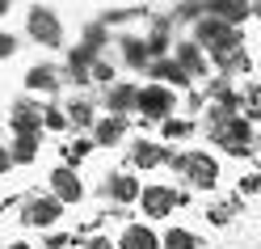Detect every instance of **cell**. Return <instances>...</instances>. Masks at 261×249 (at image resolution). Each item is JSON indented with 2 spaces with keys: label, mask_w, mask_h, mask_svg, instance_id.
Returning <instances> with one entry per match:
<instances>
[{
  "label": "cell",
  "mask_w": 261,
  "mask_h": 249,
  "mask_svg": "<svg viewBox=\"0 0 261 249\" xmlns=\"http://www.w3.org/2000/svg\"><path fill=\"white\" fill-rule=\"evenodd\" d=\"M173 63H177V68H181L190 80H194V76H206V68H211L206 55H202V47H198V42H190V38H186V42H177V59H173Z\"/></svg>",
  "instance_id": "8fae6325"
},
{
  "label": "cell",
  "mask_w": 261,
  "mask_h": 249,
  "mask_svg": "<svg viewBox=\"0 0 261 249\" xmlns=\"http://www.w3.org/2000/svg\"><path fill=\"white\" fill-rule=\"evenodd\" d=\"M257 190H261V177H257V173H244V177H240V194H244V198H253Z\"/></svg>",
  "instance_id": "4316f807"
},
{
  "label": "cell",
  "mask_w": 261,
  "mask_h": 249,
  "mask_svg": "<svg viewBox=\"0 0 261 249\" xmlns=\"http://www.w3.org/2000/svg\"><path fill=\"white\" fill-rule=\"evenodd\" d=\"M5 9H9V0H0V13H5Z\"/></svg>",
  "instance_id": "d6a6232c"
},
{
  "label": "cell",
  "mask_w": 261,
  "mask_h": 249,
  "mask_svg": "<svg viewBox=\"0 0 261 249\" xmlns=\"http://www.w3.org/2000/svg\"><path fill=\"white\" fill-rule=\"evenodd\" d=\"M169 148H160L156 140H135L130 144V165L135 169H156V165H165Z\"/></svg>",
  "instance_id": "7c38bea8"
},
{
  "label": "cell",
  "mask_w": 261,
  "mask_h": 249,
  "mask_svg": "<svg viewBox=\"0 0 261 249\" xmlns=\"http://www.w3.org/2000/svg\"><path fill=\"white\" fill-rule=\"evenodd\" d=\"M118 249H160V237L148 224H126L118 237Z\"/></svg>",
  "instance_id": "2e32d148"
},
{
  "label": "cell",
  "mask_w": 261,
  "mask_h": 249,
  "mask_svg": "<svg viewBox=\"0 0 261 249\" xmlns=\"http://www.w3.org/2000/svg\"><path fill=\"white\" fill-rule=\"evenodd\" d=\"M63 119H68V127H93V119H97V106L89 102V97H76V102L68 106V110H63Z\"/></svg>",
  "instance_id": "ffe728a7"
},
{
  "label": "cell",
  "mask_w": 261,
  "mask_h": 249,
  "mask_svg": "<svg viewBox=\"0 0 261 249\" xmlns=\"http://www.w3.org/2000/svg\"><path fill=\"white\" fill-rule=\"evenodd\" d=\"M13 51H17V38H13V34H5V30H0V59H9Z\"/></svg>",
  "instance_id": "83f0119b"
},
{
  "label": "cell",
  "mask_w": 261,
  "mask_h": 249,
  "mask_svg": "<svg viewBox=\"0 0 261 249\" xmlns=\"http://www.w3.org/2000/svg\"><path fill=\"white\" fill-rule=\"evenodd\" d=\"M46 249H68V237H63V232H51V237H46Z\"/></svg>",
  "instance_id": "f1b7e54d"
},
{
  "label": "cell",
  "mask_w": 261,
  "mask_h": 249,
  "mask_svg": "<svg viewBox=\"0 0 261 249\" xmlns=\"http://www.w3.org/2000/svg\"><path fill=\"white\" fill-rule=\"evenodd\" d=\"M202 13H206V17H219V21H227V26H236V30H240V21H249V17H253V5H249V0H202Z\"/></svg>",
  "instance_id": "52a82bcc"
},
{
  "label": "cell",
  "mask_w": 261,
  "mask_h": 249,
  "mask_svg": "<svg viewBox=\"0 0 261 249\" xmlns=\"http://www.w3.org/2000/svg\"><path fill=\"white\" fill-rule=\"evenodd\" d=\"M9 123H13V131H17V135H38L42 131V110L30 102H13V114H9Z\"/></svg>",
  "instance_id": "30bf717a"
},
{
  "label": "cell",
  "mask_w": 261,
  "mask_h": 249,
  "mask_svg": "<svg viewBox=\"0 0 261 249\" xmlns=\"http://www.w3.org/2000/svg\"><path fill=\"white\" fill-rule=\"evenodd\" d=\"M236 215H240V198H223V203H215V207L206 211V220L215 224V228H227Z\"/></svg>",
  "instance_id": "cb8c5ba5"
},
{
  "label": "cell",
  "mask_w": 261,
  "mask_h": 249,
  "mask_svg": "<svg viewBox=\"0 0 261 249\" xmlns=\"http://www.w3.org/2000/svg\"><path fill=\"white\" fill-rule=\"evenodd\" d=\"M106 194H110L118 207L135 203V198H139V182H135V173H110V177H106Z\"/></svg>",
  "instance_id": "4fadbf2b"
},
{
  "label": "cell",
  "mask_w": 261,
  "mask_h": 249,
  "mask_svg": "<svg viewBox=\"0 0 261 249\" xmlns=\"http://www.w3.org/2000/svg\"><path fill=\"white\" fill-rule=\"evenodd\" d=\"M194 131H198L194 119H173V114H169V119H160V135H165V140H190Z\"/></svg>",
  "instance_id": "603a6c76"
},
{
  "label": "cell",
  "mask_w": 261,
  "mask_h": 249,
  "mask_svg": "<svg viewBox=\"0 0 261 249\" xmlns=\"http://www.w3.org/2000/svg\"><path fill=\"white\" fill-rule=\"evenodd\" d=\"M89 152H93V140H76V144H68V148H63V156H68V169H72V165H80Z\"/></svg>",
  "instance_id": "d4e9b609"
},
{
  "label": "cell",
  "mask_w": 261,
  "mask_h": 249,
  "mask_svg": "<svg viewBox=\"0 0 261 249\" xmlns=\"http://www.w3.org/2000/svg\"><path fill=\"white\" fill-rule=\"evenodd\" d=\"M9 169V148H0V173Z\"/></svg>",
  "instance_id": "4dcf8cb0"
},
{
  "label": "cell",
  "mask_w": 261,
  "mask_h": 249,
  "mask_svg": "<svg viewBox=\"0 0 261 249\" xmlns=\"http://www.w3.org/2000/svg\"><path fill=\"white\" fill-rule=\"evenodd\" d=\"M25 34L34 38L38 47H59V42H63V21H59V13L34 5V9L25 13Z\"/></svg>",
  "instance_id": "3957f363"
},
{
  "label": "cell",
  "mask_w": 261,
  "mask_h": 249,
  "mask_svg": "<svg viewBox=\"0 0 261 249\" xmlns=\"http://www.w3.org/2000/svg\"><path fill=\"white\" fill-rule=\"evenodd\" d=\"M139 207L143 215H152V220H160V215H169L177 207V190L165 186V182H152V186H139Z\"/></svg>",
  "instance_id": "8992f818"
},
{
  "label": "cell",
  "mask_w": 261,
  "mask_h": 249,
  "mask_svg": "<svg viewBox=\"0 0 261 249\" xmlns=\"http://www.w3.org/2000/svg\"><path fill=\"white\" fill-rule=\"evenodd\" d=\"M9 249H30V245H25V241H13V245H9Z\"/></svg>",
  "instance_id": "1f68e13d"
},
{
  "label": "cell",
  "mask_w": 261,
  "mask_h": 249,
  "mask_svg": "<svg viewBox=\"0 0 261 249\" xmlns=\"http://www.w3.org/2000/svg\"><path fill=\"white\" fill-rule=\"evenodd\" d=\"M169 47H173V38H169V17H160V21H152V34L143 38V51H148V59H152V55L165 59Z\"/></svg>",
  "instance_id": "ac0fdd59"
},
{
  "label": "cell",
  "mask_w": 261,
  "mask_h": 249,
  "mask_svg": "<svg viewBox=\"0 0 261 249\" xmlns=\"http://www.w3.org/2000/svg\"><path fill=\"white\" fill-rule=\"evenodd\" d=\"M34 161H38V135H17L13 152H9V165H34Z\"/></svg>",
  "instance_id": "44dd1931"
},
{
  "label": "cell",
  "mask_w": 261,
  "mask_h": 249,
  "mask_svg": "<svg viewBox=\"0 0 261 249\" xmlns=\"http://www.w3.org/2000/svg\"><path fill=\"white\" fill-rule=\"evenodd\" d=\"M160 249H202V237L194 228H165Z\"/></svg>",
  "instance_id": "d6986e66"
},
{
  "label": "cell",
  "mask_w": 261,
  "mask_h": 249,
  "mask_svg": "<svg viewBox=\"0 0 261 249\" xmlns=\"http://www.w3.org/2000/svg\"><path fill=\"white\" fill-rule=\"evenodd\" d=\"M211 140H215L219 148H227L232 156H253V123L240 119V114H232V119H223L219 127H211Z\"/></svg>",
  "instance_id": "6da1fadb"
},
{
  "label": "cell",
  "mask_w": 261,
  "mask_h": 249,
  "mask_svg": "<svg viewBox=\"0 0 261 249\" xmlns=\"http://www.w3.org/2000/svg\"><path fill=\"white\" fill-rule=\"evenodd\" d=\"M85 249H114V241H110V237H89Z\"/></svg>",
  "instance_id": "f546056e"
},
{
  "label": "cell",
  "mask_w": 261,
  "mask_h": 249,
  "mask_svg": "<svg viewBox=\"0 0 261 249\" xmlns=\"http://www.w3.org/2000/svg\"><path fill=\"white\" fill-rule=\"evenodd\" d=\"M59 68L55 63H34V68L25 72V89H34V93H55L59 89Z\"/></svg>",
  "instance_id": "5bb4252c"
},
{
  "label": "cell",
  "mask_w": 261,
  "mask_h": 249,
  "mask_svg": "<svg viewBox=\"0 0 261 249\" xmlns=\"http://www.w3.org/2000/svg\"><path fill=\"white\" fill-rule=\"evenodd\" d=\"M93 144L97 148H118L126 140V119H118V114H106V119H93Z\"/></svg>",
  "instance_id": "9c48e42d"
},
{
  "label": "cell",
  "mask_w": 261,
  "mask_h": 249,
  "mask_svg": "<svg viewBox=\"0 0 261 249\" xmlns=\"http://www.w3.org/2000/svg\"><path fill=\"white\" fill-rule=\"evenodd\" d=\"M21 215H25V224H34V228H51L59 215H63V207L55 203L51 194H34V198H25Z\"/></svg>",
  "instance_id": "ba28073f"
},
{
  "label": "cell",
  "mask_w": 261,
  "mask_h": 249,
  "mask_svg": "<svg viewBox=\"0 0 261 249\" xmlns=\"http://www.w3.org/2000/svg\"><path fill=\"white\" fill-rule=\"evenodd\" d=\"M118 55L126 68H148V51H143V38H118Z\"/></svg>",
  "instance_id": "7402d4cb"
},
{
  "label": "cell",
  "mask_w": 261,
  "mask_h": 249,
  "mask_svg": "<svg viewBox=\"0 0 261 249\" xmlns=\"http://www.w3.org/2000/svg\"><path fill=\"white\" fill-rule=\"evenodd\" d=\"M42 127H46V131H63V127H68L63 110H59V106H46V110H42Z\"/></svg>",
  "instance_id": "484cf974"
},
{
  "label": "cell",
  "mask_w": 261,
  "mask_h": 249,
  "mask_svg": "<svg viewBox=\"0 0 261 249\" xmlns=\"http://www.w3.org/2000/svg\"><path fill=\"white\" fill-rule=\"evenodd\" d=\"M135 110L148 123H160V119H169L177 110V93L165 89V85H143V89H135Z\"/></svg>",
  "instance_id": "7a4b0ae2"
},
{
  "label": "cell",
  "mask_w": 261,
  "mask_h": 249,
  "mask_svg": "<svg viewBox=\"0 0 261 249\" xmlns=\"http://www.w3.org/2000/svg\"><path fill=\"white\" fill-rule=\"evenodd\" d=\"M106 110L118 114V119H126V114L135 110V85H126V80L110 85V89H106Z\"/></svg>",
  "instance_id": "9a60e30c"
},
{
  "label": "cell",
  "mask_w": 261,
  "mask_h": 249,
  "mask_svg": "<svg viewBox=\"0 0 261 249\" xmlns=\"http://www.w3.org/2000/svg\"><path fill=\"white\" fill-rule=\"evenodd\" d=\"M181 173L190 186L198 190H215L219 186V161L211 152H181Z\"/></svg>",
  "instance_id": "277c9868"
},
{
  "label": "cell",
  "mask_w": 261,
  "mask_h": 249,
  "mask_svg": "<svg viewBox=\"0 0 261 249\" xmlns=\"http://www.w3.org/2000/svg\"><path fill=\"white\" fill-rule=\"evenodd\" d=\"M148 72H152L156 80H165V89H190V85H194V80H190L181 68H177L173 59H156V63H148Z\"/></svg>",
  "instance_id": "e0dca14e"
},
{
  "label": "cell",
  "mask_w": 261,
  "mask_h": 249,
  "mask_svg": "<svg viewBox=\"0 0 261 249\" xmlns=\"http://www.w3.org/2000/svg\"><path fill=\"white\" fill-rule=\"evenodd\" d=\"M46 182H51V198H55L59 207H68V203H80V198H85V186H80L76 169H68V165H55Z\"/></svg>",
  "instance_id": "5b68a950"
}]
</instances>
